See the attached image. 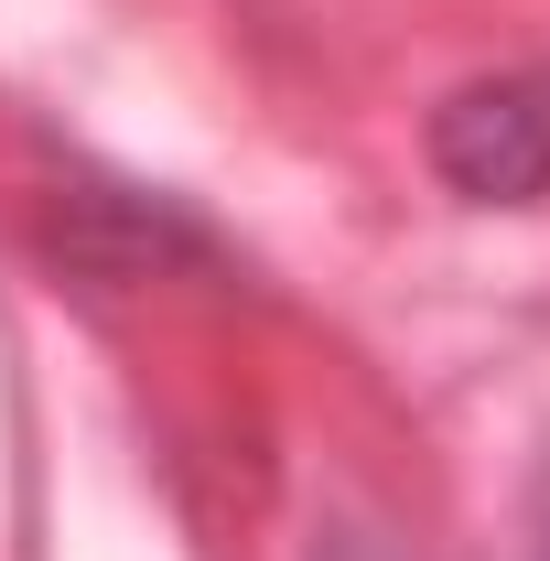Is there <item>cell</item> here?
Here are the masks:
<instances>
[{"instance_id": "1", "label": "cell", "mask_w": 550, "mask_h": 561, "mask_svg": "<svg viewBox=\"0 0 550 561\" xmlns=\"http://www.w3.org/2000/svg\"><path fill=\"white\" fill-rule=\"evenodd\" d=\"M432 162H443V184L475 195V206H540L550 195V66L475 76L465 98H443Z\"/></svg>"}]
</instances>
